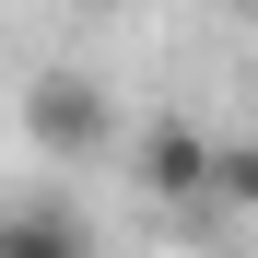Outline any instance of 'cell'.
Wrapping results in <instances>:
<instances>
[{
	"label": "cell",
	"instance_id": "obj_1",
	"mask_svg": "<svg viewBox=\"0 0 258 258\" xmlns=\"http://www.w3.org/2000/svg\"><path fill=\"white\" fill-rule=\"evenodd\" d=\"M24 129H35V153L82 164V153H106L117 106H106V82H94V71H35V82H24Z\"/></svg>",
	"mask_w": 258,
	"mask_h": 258
},
{
	"label": "cell",
	"instance_id": "obj_2",
	"mask_svg": "<svg viewBox=\"0 0 258 258\" xmlns=\"http://www.w3.org/2000/svg\"><path fill=\"white\" fill-rule=\"evenodd\" d=\"M129 164H141V188H153V200H211V176H223V141H211L200 117H141Z\"/></svg>",
	"mask_w": 258,
	"mask_h": 258
},
{
	"label": "cell",
	"instance_id": "obj_3",
	"mask_svg": "<svg viewBox=\"0 0 258 258\" xmlns=\"http://www.w3.org/2000/svg\"><path fill=\"white\" fill-rule=\"evenodd\" d=\"M0 258H94V235H82L71 200H12L0 211Z\"/></svg>",
	"mask_w": 258,
	"mask_h": 258
},
{
	"label": "cell",
	"instance_id": "obj_4",
	"mask_svg": "<svg viewBox=\"0 0 258 258\" xmlns=\"http://www.w3.org/2000/svg\"><path fill=\"white\" fill-rule=\"evenodd\" d=\"M211 211H258V141H223V176H211Z\"/></svg>",
	"mask_w": 258,
	"mask_h": 258
}]
</instances>
